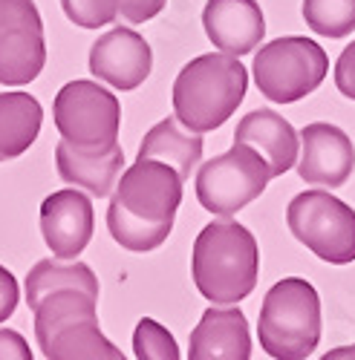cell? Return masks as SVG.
I'll return each mask as SVG.
<instances>
[{"label":"cell","mask_w":355,"mask_h":360,"mask_svg":"<svg viewBox=\"0 0 355 360\" xmlns=\"http://www.w3.org/2000/svg\"><path fill=\"white\" fill-rule=\"evenodd\" d=\"M234 141L254 147L269 165L272 179L289 173L298 165L301 136L275 110H251L246 118H240V124L234 130Z\"/></svg>","instance_id":"16"},{"label":"cell","mask_w":355,"mask_h":360,"mask_svg":"<svg viewBox=\"0 0 355 360\" xmlns=\"http://www.w3.org/2000/svg\"><path fill=\"white\" fill-rule=\"evenodd\" d=\"M0 360H32V349L18 332L0 328Z\"/></svg>","instance_id":"26"},{"label":"cell","mask_w":355,"mask_h":360,"mask_svg":"<svg viewBox=\"0 0 355 360\" xmlns=\"http://www.w3.org/2000/svg\"><path fill=\"white\" fill-rule=\"evenodd\" d=\"M96 231V211L90 193L58 191L41 202V233L44 243L58 259H75L90 245Z\"/></svg>","instance_id":"11"},{"label":"cell","mask_w":355,"mask_h":360,"mask_svg":"<svg viewBox=\"0 0 355 360\" xmlns=\"http://www.w3.org/2000/svg\"><path fill=\"white\" fill-rule=\"evenodd\" d=\"M246 86L249 72L237 55H199L173 81V115L194 133L220 130L243 104Z\"/></svg>","instance_id":"4"},{"label":"cell","mask_w":355,"mask_h":360,"mask_svg":"<svg viewBox=\"0 0 355 360\" xmlns=\"http://www.w3.org/2000/svg\"><path fill=\"white\" fill-rule=\"evenodd\" d=\"M335 86L338 93L355 101V41L338 55V64H335Z\"/></svg>","instance_id":"23"},{"label":"cell","mask_w":355,"mask_h":360,"mask_svg":"<svg viewBox=\"0 0 355 360\" xmlns=\"http://www.w3.org/2000/svg\"><path fill=\"white\" fill-rule=\"evenodd\" d=\"M168 0H118V15L127 23H144L165 9Z\"/></svg>","instance_id":"24"},{"label":"cell","mask_w":355,"mask_h":360,"mask_svg":"<svg viewBox=\"0 0 355 360\" xmlns=\"http://www.w3.org/2000/svg\"><path fill=\"white\" fill-rule=\"evenodd\" d=\"M257 338L275 360H304L320 343V297L304 277H286L260 306Z\"/></svg>","instance_id":"5"},{"label":"cell","mask_w":355,"mask_h":360,"mask_svg":"<svg viewBox=\"0 0 355 360\" xmlns=\"http://www.w3.org/2000/svg\"><path fill=\"white\" fill-rule=\"evenodd\" d=\"M251 335L246 314L237 306H214L191 332L188 360H249Z\"/></svg>","instance_id":"15"},{"label":"cell","mask_w":355,"mask_h":360,"mask_svg":"<svg viewBox=\"0 0 355 360\" xmlns=\"http://www.w3.org/2000/svg\"><path fill=\"white\" fill-rule=\"evenodd\" d=\"M191 271L197 291L214 306H234L246 300L260 274V251L254 233L234 222H208L194 243Z\"/></svg>","instance_id":"3"},{"label":"cell","mask_w":355,"mask_h":360,"mask_svg":"<svg viewBox=\"0 0 355 360\" xmlns=\"http://www.w3.org/2000/svg\"><path fill=\"white\" fill-rule=\"evenodd\" d=\"M269 165L254 147L234 141L223 156L205 162L197 173V199L205 211L217 217H234L254 202L269 185Z\"/></svg>","instance_id":"9"},{"label":"cell","mask_w":355,"mask_h":360,"mask_svg":"<svg viewBox=\"0 0 355 360\" xmlns=\"http://www.w3.org/2000/svg\"><path fill=\"white\" fill-rule=\"evenodd\" d=\"M46 64L44 20L35 0H0V84L23 86Z\"/></svg>","instance_id":"10"},{"label":"cell","mask_w":355,"mask_h":360,"mask_svg":"<svg viewBox=\"0 0 355 360\" xmlns=\"http://www.w3.org/2000/svg\"><path fill=\"white\" fill-rule=\"evenodd\" d=\"M286 225L301 245L332 265L355 262V211L327 191H304L286 207Z\"/></svg>","instance_id":"8"},{"label":"cell","mask_w":355,"mask_h":360,"mask_svg":"<svg viewBox=\"0 0 355 360\" xmlns=\"http://www.w3.org/2000/svg\"><path fill=\"white\" fill-rule=\"evenodd\" d=\"M55 167L58 176L64 179L73 188H84L90 196L104 199L113 193L118 176L125 170V150L113 144L107 153L90 156V153H78L67 141H58L55 147Z\"/></svg>","instance_id":"17"},{"label":"cell","mask_w":355,"mask_h":360,"mask_svg":"<svg viewBox=\"0 0 355 360\" xmlns=\"http://www.w3.org/2000/svg\"><path fill=\"white\" fill-rule=\"evenodd\" d=\"M61 9L73 26L99 29L118 18V0H61Z\"/></svg>","instance_id":"22"},{"label":"cell","mask_w":355,"mask_h":360,"mask_svg":"<svg viewBox=\"0 0 355 360\" xmlns=\"http://www.w3.org/2000/svg\"><path fill=\"white\" fill-rule=\"evenodd\" d=\"M151 70H154L151 44L127 26L110 29L107 35H101L90 46V72L99 81L122 89V93L142 86Z\"/></svg>","instance_id":"12"},{"label":"cell","mask_w":355,"mask_h":360,"mask_svg":"<svg viewBox=\"0 0 355 360\" xmlns=\"http://www.w3.org/2000/svg\"><path fill=\"white\" fill-rule=\"evenodd\" d=\"M20 303V285L9 268L0 265V323L9 320Z\"/></svg>","instance_id":"25"},{"label":"cell","mask_w":355,"mask_h":360,"mask_svg":"<svg viewBox=\"0 0 355 360\" xmlns=\"http://www.w3.org/2000/svg\"><path fill=\"white\" fill-rule=\"evenodd\" d=\"M99 277L75 259H41L26 274V306L46 360H125L99 328Z\"/></svg>","instance_id":"1"},{"label":"cell","mask_w":355,"mask_h":360,"mask_svg":"<svg viewBox=\"0 0 355 360\" xmlns=\"http://www.w3.org/2000/svg\"><path fill=\"white\" fill-rule=\"evenodd\" d=\"M304 20L323 38L355 32V0H304Z\"/></svg>","instance_id":"20"},{"label":"cell","mask_w":355,"mask_h":360,"mask_svg":"<svg viewBox=\"0 0 355 360\" xmlns=\"http://www.w3.org/2000/svg\"><path fill=\"white\" fill-rule=\"evenodd\" d=\"M254 84L275 104H292L312 96L330 72V58L320 44L304 35L269 41L254 55Z\"/></svg>","instance_id":"7"},{"label":"cell","mask_w":355,"mask_h":360,"mask_svg":"<svg viewBox=\"0 0 355 360\" xmlns=\"http://www.w3.org/2000/svg\"><path fill=\"white\" fill-rule=\"evenodd\" d=\"M139 159H156L170 165L176 173L188 182V176L202 159V133L188 130L180 118H162L159 124L147 130L139 147Z\"/></svg>","instance_id":"18"},{"label":"cell","mask_w":355,"mask_h":360,"mask_svg":"<svg viewBox=\"0 0 355 360\" xmlns=\"http://www.w3.org/2000/svg\"><path fill=\"white\" fill-rule=\"evenodd\" d=\"M52 118L61 139L78 153H107L122 127V104L96 81H70L58 89Z\"/></svg>","instance_id":"6"},{"label":"cell","mask_w":355,"mask_h":360,"mask_svg":"<svg viewBox=\"0 0 355 360\" xmlns=\"http://www.w3.org/2000/svg\"><path fill=\"white\" fill-rule=\"evenodd\" d=\"M355 360V346H344V349H335V352H330L327 357H323V360Z\"/></svg>","instance_id":"27"},{"label":"cell","mask_w":355,"mask_h":360,"mask_svg":"<svg viewBox=\"0 0 355 360\" xmlns=\"http://www.w3.org/2000/svg\"><path fill=\"white\" fill-rule=\"evenodd\" d=\"M44 124V107L29 93H0V162L23 156Z\"/></svg>","instance_id":"19"},{"label":"cell","mask_w":355,"mask_h":360,"mask_svg":"<svg viewBox=\"0 0 355 360\" xmlns=\"http://www.w3.org/2000/svg\"><path fill=\"white\" fill-rule=\"evenodd\" d=\"M208 41L225 55H249L266 38V20L257 0H208L202 9Z\"/></svg>","instance_id":"14"},{"label":"cell","mask_w":355,"mask_h":360,"mask_svg":"<svg viewBox=\"0 0 355 360\" xmlns=\"http://www.w3.org/2000/svg\"><path fill=\"white\" fill-rule=\"evenodd\" d=\"M133 354L136 360H180V346L165 326L142 317L133 332Z\"/></svg>","instance_id":"21"},{"label":"cell","mask_w":355,"mask_h":360,"mask_svg":"<svg viewBox=\"0 0 355 360\" xmlns=\"http://www.w3.org/2000/svg\"><path fill=\"white\" fill-rule=\"evenodd\" d=\"M182 176L156 159H136L116 182L107 207L110 236L133 254L156 251L173 231L182 202Z\"/></svg>","instance_id":"2"},{"label":"cell","mask_w":355,"mask_h":360,"mask_svg":"<svg viewBox=\"0 0 355 360\" xmlns=\"http://www.w3.org/2000/svg\"><path fill=\"white\" fill-rule=\"evenodd\" d=\"M304 153L298 159V176L312 188H341L355 170V147L349 136L327 122H315L301 130Z\"/></svg>","instance_id":"13"}]
</instances>
